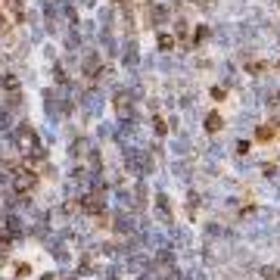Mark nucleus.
I'll use <instances>...</instances> for the list:
<instances>
[{
    "instance_id": "obj_1",
    "label": "nucleus",
    "mask_w": 280,
    "mask_h": 280,
    "mask_svg": "<svg viewBox=\"0 0 280 280\" xmlns=\"http://www.w3.org/2000/svg\"><path fill=\"white\" fill-rule=\"evenodd\" d=\"M35 184H38V177L31 172H19V177H16V187H19V190H31Z\"/></svg>"
},
{
    "instance_id": "obj_2",
    "label": "nucleus",
    "mask_w": 280,
    "mask_h": 280,
    "mask_svg": "<svg viewBox=\"0 0 280 280\" xmlns=\"http://www.w3.org/2000/svg\"><path fill=\"white\" fill-rule=\"evenodd\" d=\"M221 128H224L221 115H218V112H209V118H206V131H209V134H218Z\"/></svg>"
},
{
    "instance_id": "obj_3",
    "label": "nucleus",
    "mask_w": 280,
    "mask_h": 280,
    "mask_svg": "<svg viewBox=\"0 0 280 280\" xmlns=\"http://www.w3.org/2000/svg\"><path fill=\"white\" fill-rule=\"evenodd\" d=\"M174 44H177L174 35H165V31L159 35V50H174Z\"/></svg>"
},
{
    "instance_id": "obj_4",
    "label": "nucleus",
    "mask_w": 280,
    "mask_h": 280,
    "mask_svg": "<svg viewBox=\"0 0 280 280\" xmlns=\"http://www.w3.org/2000/svg\"><path fill=\"white\" fill-rule=\"evenodd\" d=\"M256 137L258 140H271V137H274V128H271V125H261V128L256 131Z\"/></svg>"
},
{
    "instance_id": "obj_5",
    "label": "nucleus",
    "mask_w": 280,
    "mask_h": 280,
    "mask_svg": "<svg viewBox=\"0 0 280 280\" xmlns=\"http://www.w3.org/2000/svg\"><path fill=\"white\" fill-rule=\"evenodd\" d=\"M261 274H265L268 280H277V277H280V271H277V268H265V271H261Z\"/></svg>"
},
{
    "instance_id": "obj_6",
    "label": "nucleus",
    "mask_w": 280,
    "mask_h": 280,
    "mask_svg": "<svg viewBox=\"0 0 280 280\" xmlns=\"http://www.w3.org/2000/svg\"><path fill=\"white\" fill-rule=\"evenodd\" d=\"M206 35H209V31H206V28H196V31H193V44H199V41H202V38H206Z\"/></svg>"
},
{
    "instance_id": "obj_7",
    "label": "nucleus",
    "mask_w": 280,
    "mask_h": 280,
    "mask_svg": "<svg viewBox=\"0 0 280 280\" xmlns=\"http://www.w3.org/2000/svg\"><path fill=\"white\" fill-rule=\"evenodd\" d=\"M152 125H156V134H165V131H168V125L162 122V118H156V122H152Z\"/></svg>"
},
{
    "instance_id": "obj_8",
    "label": "nucleus",
    "mask_w": 280,
    "mask_h": 280,
    "mask_svg": "<svg viewBox=\"0 0 280 280\" xmlns=\"http://www.w3.org/2000/svg\"><path fill=\"white\" fill-rule=\"evenodd\" d=\"M237 152H249V140H240V143H237Z\"/></svg>"
},
{
    "instance_id": "obj_9",
    "label": "nucleus",
    "mask_w": 280,
    "mask_h": 280,
    "mask_svg": "<svg viewBox=\"0 0 280 280\" xmlns=\"http://www.w3.org/2000/svg\"><path fill=\"white\" fill-rule=\"evenodd\" d=\"M277 103H280V90H277Z\"/></svg>"
}]
</instances>
